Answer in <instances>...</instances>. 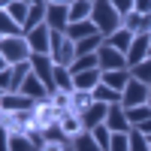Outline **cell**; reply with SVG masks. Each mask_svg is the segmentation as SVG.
Wrapping results in <instances>:
<instances>
[{
    "label": "cell",
    "instance_id": "1",
    "mask_svg": "<svg viewBox=\"0 0 151 151\" xmlns=\"http://www.w3.org/2000/svg\"><path fill=\"white\" fill-rule=\"evenodd\" d=\"M91 21L97 24V30L103 40H109L112 33H118L124 27V18L115 12V6H112V0H94V15Z\"/></svg>",
    "mask_w": 151,
    "mask_h": 151
},
{
    "label": "cell",
    "instance_id": "2",
    "mask_svg": "<svg viewBox=\"0 0 151 151\" xmlns=\"http://www.w3.org/2000/svg\"><path fill=\"white\" fill-rule=\"evenodd\" d=\"M33 58L30 52V42L27 36H21V40H0V60L9 67H18V64H27Z\"/></svg>",
    "mask_w": 151,
    "mask_h": 151
},
{
    "label": "cell",
    "instance_id": "3",
    "mask_svg": "<svg viewBox=\"0 0 151 151\" xmlns=\"http://www.w3.org/2000/svg\"><path fill=\"white\" fill-rule=\"evenodd\" d=\"M70 3L73 0H48V30H55V33H67L70 27Z\"/></svg>",
    "mask_w": 151,
    "mask_h": 151
},
{
    "label": "cell",
    "instance_id": "4",
    "mask_svg": "<svg viewBox=\"0 0 151 151\" xmlns=\"http://www.w3.org/2000/svg\"><path fill=\"white\" fill-rule=\"evenodd\" d=\"M97 58H100V70L103 73H115V70H130L127 67V55H121V52H115L106 40H103V45H100V52H97Z\"/></svg>",
    "mask_w": 151,
    "mask_h": 151
},
{
    "label": "cell",
    "instance_id": "5",
    "mask_svg": "<svg viewBox=\"0 0 151 151\" xmlns=\"http://www.w3.org/2000/svg\"><path fill=\"white\" fill-rule=\"evenodd\" d=\"M151 103V88L142 85V82H130L127 88H124V100H121V106L124 109H133V106H148Z\"/></svg>",
    "mask_w": 151,
    "mask_h": 151
},
{
    "label": "cell",
    "instance_id": "6",
    "mask_svg": "<svg viewBox=\"0 0 151 151\" xmlns=\"http://www.w3.org/2000/svg\"><path fill=\"white\" fill-rule=\"evenodd\" d=\"M0 109L18 115V112H36L40 103L30 100V97H24V94H0Z\"/></svg>",
    "mask_w": 151,
    "mask_h": 151
},
{
    "label": "cell",
    "instance_id": "7",
    "mask_svg": "<svg viewBox=\"0 0 151 151\" xmlns=\"http://www.w3.org/2000/svg\"><path fill=\"white\" fill-rule=\"evenodd\" d=\"M148 58H151V40H148V36H136L133 45H130V52H127V67L133 70V67L145 64Z\"/></svg>",
    "mask_w": 151,
    "mask_h": 151
},
{
    "label": "cell",
    "instance_id": "8",
    "mask_svg": "<svg viewBox=\"0 0 151 151\" xmlns=\"http://www.w3.org/2000/svg\"><path fill=\"white\" fill-rule=\"evenodd\" d=\"M27 42H30L33 55H52V30H48V24H42L33 33H27Z\"/></svg>",
    "mask_w": 151,
    "mask_h": 151
},
{
    "label": "cell",
    "instance_id": "9",
    "mask_svg": "<svg viewBox=\"0 0 151 151\" xmlns=\"http://www.w3.org/2000/svg\"><path fill=\"white\" fill-rule=\"evenodd\" d=\"M21 94H24V97H30V100H36V103H48V100H52L48 88L40 82V76H36V73L27 76V82L21 85Z\"/></svg>",
    "mask_w": 151,
    "mask_h": 151
},
{
    "label": "cell",
    "instance_id": "10",
    "mask_svg": "<svg viewBox=\"0 0 151 151\" xmlns=\"http://www.w3.org/2000/svg\"><path fill=\"white\" fill-rule=\"evenodd\" d=\"M106 127L112 133H130L133 130V124L127 121V112H124V106H109V118H106Z\"/></svg>",
    "mask_w": 151,
    "mask_h": 151
},
{
    "label": "cell",
    "instance_id": "11",
    "mask_svg": "<svg viewBox=\"0 0 151 151\" xmlns=\"http://www.w3.org/2000/svg\"><path fill=\"white\" fill-rule=\"evenodd\" d=\"M30 3H33V0H6L3 12H6L12 21H18L21 27H24V24H27V15H30Z\"/></svg>",
    "mask_w": 151,
    "mask_h": 151
},
{
    "label": "cell",
    "instance_id": "12",
    "mask_svg": "<svg viewBox=\"0 0 151 151\" xmlns=\"http://www.w3.org/2000/svg\"><path fill=\"white\" fill-rule=\"evenodd\" d=\"M106 118H109V106L94 103V106L82 115V127H85V130H94V127H100V124H106Z\"/></svg>",
    "mask_w": 151,
    "mask_h": 151
},
{
    "label": "cell",
    "instance_id": "13",
    "mask_svg": "<svg viewBox=\"0 0 151 151\" xmlns=\"http://www.w3.org/2000/svg\"><path fill=\"white\" fill-rule=\"evenodd\" d=\"M91 36H100V30H97L94 21H79V24H70V27H67V40H73V42L91 40Z\"/></svg>",
    "mask_w": 151,
    "mask_h": 151
},
{
    "label": "cell",
    "instance_id": "14",
    "mask_svg": "<svg viewBox=\"0 0 151 151\" xmlns=\"http://www.w3.org/2000/svg\"><path fill=\"white\" fill-rule=\"evenodd\" d=\"M91 15H94V0H73L70 3V24L91 21Z\"/></svg>",
    "mask_w": 151,
    "mask_h": 151
},
{
    "label": "cell",
    "instance_id": "15",
    "mask_svg": "<svg viewBox=\"0 0 151 151\" xmlns=\"http://www.w3.org/2000/svg\"><path fill=\"white\" fill-rule=\"evenodd\" d=\"M130 82H133L130 70H115V73H103V85H109L112 91H118V94H124V88H127Z\"/></svg>",
    "mask_w": 151,
    "mask_h": 151
},
{
    "label": "cell",
    "instance_id": "16",
    "mask_svg": "<svg viewBox=\"0 0 151 151\" xmlns=\"http://www.w3.org/2000/svg\"><path fill=\"white\" fill-rule=\"evenodd\" d=\"M21 36H24V27L0 9V40H21Z\"/></svg>",
    "mask_w": 151,
    "mask_h": 151
},
{
    "label": "cell",
    "instance_id": "17",
    "mask_svg": "<svg viewBox=\"0 0 151 151\" xmlns=\"http://www.w3.org/2000/svg\"><path fill=\"white\" fill-rule=\"evenodd\" d=\"M64 91V94H76V82H73V73L67 67H55V94Z\"/></svg>",
    "mask_w": 151,
    "mask_h": 151
},
{
    "label": "cell",
    "instance_id": "18",
    "mask_svg": "<svg viewBox=\"0 0 151 151\" xmlns=\"http://www.w3.org/2000/svg\"><path fill=\"white\" fill-rule=\"evenodd\" d=\"M42 136H45V142H55V145H73V139L67 136V130L60 127V121H55V124H48V127H42Z\"/></svg>",
    "mask_w": 151,
    "mask_h": 151
},
{
    "label": "cell",
    "instance_id": "19",
    "mask_svg": "<svg viewBox=\"0 0 151 151\" xmlns=\"http://www.w3.org/2000/svg\"><path fill=\"white\" fill-rule=\"evenodd\" d=\"M133 40H136V36H133L130 30H124V27H121L118 33H112L109 40H106V42H109L112 48H115V52H121V55H127V52H130V45H133Z\"/></svg>",
    "mask_w": 151,
    "mask_h": 151
},
{
    "label": "cell",
    "instance_id": "20",
    "mask_svg": "<svg viewBox=\"0 0 151 151\" xmlns=\"http://www.w3.org/2000/svg\"><path fill=\"white\" fill-rule=\"evenodd\" d=\"M94 103H97V100H94V94H91V91H76V94H73V109H70V112L82 118V115H85V112L91 109Z\"/></svg>",
    "mask_w": 151,
    "mask_h": 151
},
{
    "label": "cell",
    "instance_id": "21",
    "mask_svg": "<svg viewBox=\"0 0 151 151\" xmlns=\"http://www.w3.org/2000/svg\"><path fill=\"white\" fill-rule=\"evenodd\" d=\"M3 139H6V151H36L27 133H12V136H3Z\"/></svg>",
    "mask_w": 151,
    "mask_h": 151
},
{
    "label": "cell",
    "instance_id": "22",
    "mask_svg": "<svg viewBox=\"0 0 151 151\" xmlns=\"http://www.w3.org/2000/svg\"><path fill=\"white\" fill-rule=\"evenodd\" d=\"M94 100H97V103H103V106H118L121 100H124V94H118V91H112L109 85H100L97 91H94Z\"/></svg>",
    "mask_w": 151,
    "mask_h": 151
},
{
    "label": "cell",
    "instance_id": "23",
    "mask_svg": "<svg viewBox=\"0 0 151 151\" xmlns=\"http://www.w3.org/2000/svg\"><path fill=\"white\" fill-rule=\"evenodd\" d=\"M60 127L67 130V136H70V139H76L79 133H85V127H82V118H79V115H73V112H67V115L60 118Z\"/></svg>",
    "mask_w": 151,
    "mask_h": 151
},
{
    "label": "cell",
    "instance_id": "24",
    "mask_svg": "<svg viewBox=\"0 0 151 151\" xmlns=\"http://www.w3.org/2000/svg\"><path fill=\"white\" fill-rule=\"evenodd\" d=\"M73 151H103L97 142H94V136H91V130H85V133H79L73 139Z\"/></svg>",
    "mask_w": 151,
    "mask_h": 151
},
{
    "label": "cell",
    "instance_id": "25",
    "mask_svg": "<svg viewBox=\"0 0 151 151\" xmlns=\"http://www.w3.org/2000/svg\"><path fill=\"white\" fill-rule=\"evenodd\" d=\"M124 112H127V121L133 124V127L151 121V106H133V109H124Z\"/></svg>",
    "mask_w": 151,
    "mask_h": 151
},
{
    "label": "cell",
    "instance_id": "26",
    "mask_svg": "<svg viewBox=\"0 0 151 151\" xmlns=\"http://www.w3.org/2000/svg\"><path fill=\"white\" fill-rule=\"evenodd\" d=\"M91 136H94V142L103 148V151H109V145H112V130L106 127V124H100V127H94L91 130Z\"/></svg>",
    "mask_w": 151,
    "mask_h": 151
},
{
    "label": "cell",
    "instance_id": "27",
    "mask_svg": "<svg viewBox=\"0 0 151 151\" xmlns=\"http://www.w3.org/2000/svg\"><path fill=\"white\" fill-rule=\"evenodd\" d=\"M130 76H133L136 82H142V85H148V88H151V58L145 60V64L133 67V70H130Z\"/></svg>",
    "mask_w": 151,
    "mask_h": 151
},
{
    "label": "cell",
    "instance_id": "28",
    "mask_svg": "<svg viewBox=\"0 0 151 151\" xmlns=\"http://www.w3.org/2000/svg\"><path fill=\"white\" fill-rule=\"evenodd\" d=\"M130 151H151L148 148V136L142 133V130H130Z\"/></svg>",
    "mask_w": 151,
    "mask_h": 151
},
{
    "label": "cell",
    "instance_id": "29",
    "mask_svg": "<svg viewBox=\"0 0 151 151\" xmlns=\"http://www.w3.org/2000/svg\"><path fill=\"white\" fill-rule=\"evenodd\" d=\"M142 18H145V15H139V12H136V9H133V12H130V15H127V18H124V30H130L133 36H139V30H142Z\"/></svg>",
    "mask_w": 151,
    "mask_h": 151
},
{
    "label": "cell",
    "instance_id": "30",
    "mask_svg": "<svg viewBox=\"0 0 151 151\" xmlns=\"http://www.w3.org/2000/svg\"><path fill=\"white\" fill-rule=\"evenodd\" d=\"M109 151H130V133H112Z\"/></svg>",
    "mask_w": 151,
    "mask_h": 151
},
{
    "label": "cell",
    "instance_id": "31",
    "mask_svg": "<svg viewBox=\"0 0 151 151\" xmlns=\"http://www.w3.org/2000/svg\"><path fill=\"white\" fill-rule=\"evenodd\" d=\"M133 3H136V0H112V6H115V12H118L121 18H127L130 12H133Z\"/></svg>",
    "mask_w": 151,
    "mask_h": 151
},
{
    "label": "cell",
    "instance_id": "32",
    "mask_svg": "<svg viewBox=\"0 0 151 151\" xmlns=\"http://www.w3.org/2000/svg\"><path fill=\"white\" fill-rule=\"evenodd\" d=\"M133 9L139 12V15H151V0H136Z\"/></svg>",
    "mask_w": 151,
    "mask_h": 151
},
{
    "label": "cell",
    "instance_id": "33",
    "mask_svg": "<svg viewBox=\"0 0 151 151\" xmlns=\"http://www.w3.org/2000/svg\"><path fill=\"white\" fill-rule=\"evenodd\" d=\"M73 145H55V142H45V148L42 151H70Z\"/></svg>",
    "mask_w": 151,
    "mask_h": 151
},
{
    "label": "cell",
    "instance_id": "34",
    "mask_svg": "<svg viewBox=\"0 0 151 151\" xmlns=\"http://www.w3.org/2000/svg\"><path fill=\"white\" fill-rule=\"evenodd\" d=\"M136 130H142L145 136H151V121H145V124H139V127H136Z\"/></svg>",
    "mask_w": 151,
    "mask_h": 151
},
{
    "label": "cell",
    "instance_id": "35",
    "mask_svg": "<svg viewBox=\"0 0 151 151\" xmlns=\"http://www.w3.org/2000/svg\"><path fill=\"white\" fill-rule=\"evenodd\" d=\"M148 148H151V139H148Z\"/></svg>",
    "mask_w": 151,
    "mask_h": 151
},
{
    "label": "cell",
    "instance_id": "36",
    "mask_svg": "<svg viewBox=\"0 0 151 151\" xmlns=\"http://www.w3.org/2000/svg\"><path fill=\"white\" fill-rule=\"evenodd\" d=\"M148 40H151V36H148Z\"/></svg>",
    "mask_w": 151,
    "mask_h": 151
},
{
    "label": "cell",
    "instance_id": "37",
    "mask_svg": "<svg viewBox=\"0 0 151 151\" xmlns=\"http://www.w3.org/2000/svg\"><path fill=\"white\" fill-rule=\"evenodd\" d=\"M148 106H151V103H148Z\"/></svg>",
    "mask_w": 151,
    "mask_h": 151
}]
</instances>
